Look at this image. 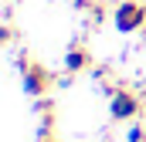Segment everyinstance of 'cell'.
I'll use <instances>...</instances> for the list:
<instances>
[{
  "label": "cell",
  "instance_id": "1",
  "mask_svg": "<svg viewBox=\"0 0 146 142\" xmlns=\"http://www.w3.org/2000/svg\"><path fill=\"white\" fill-rule=\"evenodd\" d=\"M109 115L115 122H139L146 115V95L143 85L139 88H129V85H119L109 95Z\"/></svg>",
  "mask_w": 146,
  "mask_h": 142
},
{
  "label": "cell",
  "instance_id": "2",
  "mask_svg": "<svg viewBox=\"0 0 146 142\" xmlns=\"http://www.w3.org/2000/svg\"><path fill=\"white\" fill-rule=\"evenodd\" d=\"M17 64H21V78H24V88H27V95H34V98H44L54 85H58V78L51 74V71L44 68L41 61H37L34 54H21L17 58Z\"/></svg>",
  "mask_w": 146,
  "mask_h": 142
},
{
  "label": "cell",
  "instance_id": "3",
  "mask_svg": "<svg viewBox=\"0 0 146 142\" xmlns=\"http://www.w3.org/2000/svg\"><path fill=\"white\" fill-rule=\"evenodd\" d=\"M112 24L122 34H143L146 31V0H119L112 10Z\"/></svg>",
  "mask_w": 146,
  "mask_h": 142
},
{
  "label": "cell",
  "instance_id": "4",
  "mask_svg": "<svg viewBox=\"0 0 146 142\" xmlns=\"http://www.w3.org/2000/svg\"><path fill=\"white\" fill-rule=\"evenodd\" d=\"M95 68V58H92V51H88V44L85 41H75L72 47L65 51V74L75 78V74H85V71Z\"/></svg>",
  "mask_w": 146,
  "mask_h": 142
},
{
  "label": "cell",
  "instance_id": "5",
  "mask_svg": "<svg viewBox=\"0 0 146 142\" xmlns=\"http://www.w3.org/2000/svg\"><path fill=\"white\" fill-rule=\"evenodd\" d=\"M34 112H37V122H41V135H54V122H58V105L44 95V98H37V105H34Z\"/></svg>",
  "mask_w": 146,
  "mask_h": 142
},
{
  "label": "cell",
  "instance_id": "6",
  "mask_svg": "<svg viewBox=\"0 0 146 142\" xmlns=\"http://www.w3.org/2000/svg\"><path fill=\"white\" fill-rule=\"evenodd\" d=\"M14 37H17V31H14V24L7 20V24H3V31H0V41H3L7 47H10V44H14Z\"/></svg>",
  "mask_w": 146,
  "mask_h": 142
},
{
  "label": "cell",
  "instance_id": "7",
  "mask_svg": "<svg viewBox=\"0 0 146 142\" xmlns=\"http://www.w3.org/2000/svg\"><path fill=\"white\" fill-rule=\"evenodd\" d=\"M129 142H146V125H139V122H136V125L129 129Z\"/></svg>",
  "mask_w": 146,
  "mask_h": 142
},
{
  "label": "cell",
  "instance_id": "8",
  "mask_svg": "<svg viewBox=\"0 0 146 142\" xmlns=\"http://www.w3.org/2000/svg\"><path fill=\"white\" fill-rule=\"evenodd\" d=\"M37 142H58V139H54V135H41Z\"/></svg>",
  "mask_w": 146,
  "mask_h": 142
},
{
  "label": "cell",
  "instance_id": "9",
  "mask_svg": "<svg viewBox=\"0 0 146 142\" xmlns=\"http://www.w3.org/2000/svg\"><path fill=\"white\" fill-rule=\"evenodd\" d=\"M143 37H146V31H143Z\"/></svg>",
  "mask_w": 146,
  "mask_h": 142
}]
</instances>
